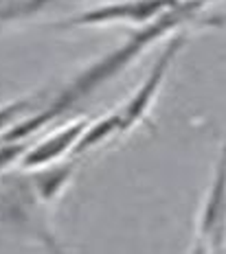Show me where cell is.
<instances>
[{"mask_svg":"<svg viewBox=\"0 0 226 254\" xmlns=\"http://www.w3.org/2000/svg\"><path fill=\"white\" fill-rule=\"evenodd\" d=\"M185 42H187V35L180 33L167 44V49L158 55V60H156L154 68L150 70L147 79L141 83L139 90H136L132 97H130V101L119 110V114H121V134L130 131L136 123H141V121L145 119V114L150 112V108L154 105L156 97H158V90L162 86V81H165L167 75H169L173 60H176L178 53H180L182 46H185Z\"/></svg>","mask_w":226,"mask_h":254,"instance_id":"2","label":"cell"},{"mask_svg":"<svg viewBox=\"0 0 226 254\" xmlns=\"http://www.w3.org/2000/svg\"><path fill=\"white\" fill-rule=\"evenodd\" d=\"M24 153V145H20L18 140L15 142H9V145H4L2 149H0V169H7L11 162H15L20 156Z\"/></svg>","mask_w":226,"mask_h":254,"instance_id":"9","label":"cell"},{"mask_svg":"<svg viewBox=\"0 0 226 254\" xmlns=\"http://www.w3.org/2000/svg\"><path fill=\"white\" fill-rule=\"evenodd\" d=\"M114 134H121V114H119V110L112 112V114H108V116H103V119L97 121L94 125H88L86 131L81 134V138L77 140V145H75L73 151L83 153V151L92 149V147L101 145L103 140L110 138V136H114Z\"/></svg>","mask_w":226,"mask_h":254,"instance_id":"6","label":"cell"},{"mask_svg":"<svg viewBox=\"0 0 226 254\" xmlns=\"http://www.w3.org/2000/svg\"><path fill=\"white\" fill-rule=\"evenodd\" d=\"M204 2H207V0H182L176 7L167 9L165 13L154 18L151 22H145L141 29H136L134 33L130 35L128 42H123V44L117 46L114 51H110L108 55H103L99 62H94L90 68L79 72V75L53 99V103H51L49 108H44L42 112L33 114V116H27V119L20 121L18 125L9 127L2 140L15 142V140L27 138L31 134H38L51 121H55L57 116H62L66 110H71L75 103H79L81 99H86L90 92H94L99 86H103V83L110 81L112 77H117L121 70H125L147 46H151L165 33L178 29V26L185 24L189 18H193V15L198 13V9L204 7Z\"/></svg>","mask_w":226,"mask_h":254,"instance_id":"1","label":"cell"},{"mask_svg":"<svg viewBox=\"0 0 226 254\" xmlns=\"http://www.w3.org/2000/svg\"><path fill=\"white\" fill-rule=\"evenodd\" d=\"M204 24H207V26H226V13H222V15H211V18L204 20Z\"/></svg>","mask_w":226,"mask_h":254,"instance_id":"10","label":"cell"},{"mask_svg":"<svg viewBox=\"0 0 226 254\" xmlns=\"http://www.w3.org/2000/svg\"><path fill=\"white\" fill-rule=\"evenodd\" d=\"M88 125L90 123H88L86 119H81V121H75V123L62 127L57 134H51L49 138H44L40 145H35L33 149L24 151L22 167L24 169H42V167L51 165V162H55L57 158H62L66 151H73Z\"/></svg>","mask_w":226,"mask_h":254,"instance_id":"5","label":"cell"},{"mask_svg":"<svg viewBox=\"0 0 226 254\" xmlns=\"http://www.w3.org/2000/svg\"><path fill=\"white\" fill-rule=\"evenodd\" d=\"M226 237V145L220 153L215 167L213 184L204 199V208L200 215L198 228V252L222 250V241Z\"/></svg>","mask_w":226,"mask_h":254,"instance_id":"3","label":"cell"},{"mask_svg":"<svg viewBox=\"0 0 226 254\" xmlns=\"http://www.w3.org/2000/svg\"><path fill=\"white\" fill-rule=\"evenodd\" d=\"M33 105H35L33 99H18V101H13V103L2 105V108H0V131L11 125L13 121H18L20 116H24Z\"/></svg>","mask_w":226,"mask_h":254,"instance_id":"8","label":"cell"},{"mask_svg":"<svg viewBox=\"0 0 226 254\" xmlns=\"http://www.w3.org/2000/svg\"><path fill=\"white\" fill-rule=\"evenodd\" d=\"M68 178H71V167H60V169H49L35 176V193L40 195L44 202H51L60 195V190L66 187Z\"/></svg>","mask_w":226,"mask_h":254,"instance_id":"7","label":"cell"},{"mask_svg":"<svg viewBox=\"0 0 226 254\" xmlns=\"http://www.w3.org/2000/svg\"><path fill=\"white\" fill-rule=\"evenodd\" d=\"M182 0H125V2H110L83 11L77 18H71L62 26H88V24H106V22H151L165 13L167 9L176 7Z\"/></svg>","mask_w":226,"mask_h":254,"instance_id":"4","label":"cell"}]
</instances>
